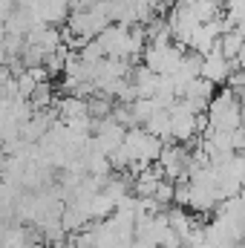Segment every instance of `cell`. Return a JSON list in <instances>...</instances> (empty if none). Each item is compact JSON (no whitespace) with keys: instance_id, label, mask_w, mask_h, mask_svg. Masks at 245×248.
<instances>
[{"instance_id":"cell-1","label":"cell","mask_w":245,"mask_h":248,"mask_svg":"<svg viewBox=\"0 0 245 248\" xmlns=\"http://www.w3.org/2000/svg\"><path fill=\"white\" fill-rule=\"evenodd\" d=\"M165 150V141L150 136L144 127H133L127 130V139H124V153L130 159V168H147V165H156L159 156Z\"/></svg>"},{"instance_id":"cell-2","label":"cell","mask_w":245,"mask_h":248,"mask_svg":"<svg viewBox=\"0 0 245 248\" xmlns=\"http://www.w3.org/2000/svg\"><path fill=\"white\" fill-rule=\"evenodd\" d=\"M196 113L184 104V101H176L170 107V139L176 141H190L196 136Z\"/></svg>"},{"instance_id":"cell-3","label":"cell","mask_w":245,"mask_h":248,"mask_svg":"<svg viewBox=\"0 0 245 248\" xmlns=\"http://www.w3.org/2000/svg\"><path fill=\"white\" fill-rule=\"evenodd\" d=\"M231 72H234V63L225 61L219 49H214V52L205 55V61H202V78L205 81H211V84H228Z\"/></svg>"},{"instance_id":"cell-4","label":"cell","mask_w":245,"mask_h":248,"mask_svg":"<svg viewBox=\"0 0 245 248\" xmlns=\"http://www.w3.org/2000/svg\"><path fill=\"white\" fill-rule=\"evenodd\" d=\"M245 46V32L237 26V29H231V32H222V38H219V44H216V49L222 52V58L225 61H237L240 58V52H243Z\"/></svg>"},{"instance_id":"cell-5","label":"cell","mask_w":245,"mask_h":248,"mask_svg":"<svg viewBox=\"0 0 245 248\" xmlns=\"http://www.w3.org/2000/svg\"><path fill=\"white\" fill-rule=\"evenodd\" d=\"M141 127H144L150 136H156V139L165 141V139H170V113H168V110H159V113H153Z\"/></svg>"},{"instance_id":"cell-6","label":"cell","mask_w":245,"mask_h":248,"mask_svg":"<svg viewBox=\"0 0 245 248\" xmlns=\"http://www.w3.org/2000/svg\"><path fill=\"white\" fill-rule=\"evenodd\" d=\"M52 101H55V90H52V84H49V81H41V84L35 87V93L29 95V104H32V110H35V113L55 107Z\"/></svg>"},{"instance_id":"cell-7","label":"cell","mask_w":245,"mask_h":248,"mask_svg":"<svg viewBox=\"0 0 245 248\" xmlns=\"http://www.w3.org/2000/svg\"><path fill=\"white\" fill-rule=\"evenodd\" d=\"M17 6H15V0H0V26H6V20L12 17V12H15Z\"/></svg>"},{"instance_id":"cell-8","label":"cell","mask_w":245,"mask_h":248,"mask_svg":"<svg viewBox=\"0 0 245 248\" xmlns=\"http://www.w3.org/2000/svg\"><path fill=\"white\" fill-rule=\"evenodd\" d=\"M9 81H12L9 66H0V98H3V93H6V87H9Z\"/></svg>"}]
</instances>
